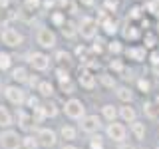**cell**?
Wrapping results in <instances>:
<instances>
[{"label": "cell", "mask_w": 159, "mask_h": 149, "mask_svg": "<svg viewBox=\"0 0 159 149\" xmlns=\"http://www.w3.org/2000/svg\"><path fill=\"white\" fill-rule=\"evenodd\" d=\"M38 145H40L38 139H34V137H30V135L22 139V147L24 149H38Z\"/></svg>", "instance_id": "cell-21"}, {"label": "cell", "mask_w": 159, "mask_h": 149, "mask_svg": "<svg viewBox=\"0 0 159 149\" xmlns=\"http://www.w3.org/2000/svg\"><path fill=\"white\" fill-rule=\"evenodd\" d=\"M107 137L113 139V141H123V139H125V127H123L121 123L111 121L107 125Z\"/></svg>", "instance_id": "cell-9"}, {"label": "cell", "mask_w": 159, "mask_h": 149, "mask_svg": "<svg viewBox=\"0 0 159 149\" xmlns=\"http://www.w3.org/2000/svg\"><path fill=\"white\" fill-rule=\"evenodd\" d=\"M89 147H92V149H103V145H102V139H99V135L92 139V143H89Z\"/></svg>", "instance_id": "cell-31"}, {"label": "cell", "mask_w": 159, "mask_h": 149, "mask_svg": "<svg viewBox=\"0 0 159 149\" xmlns=\"http://www.w3.org/2000/svg\"><path fill=\"white\" fill-rule=\"evenodd\" d=\"M116 115H117V111H116V107L113 106H103V117L107 119V121H113V119H116Z\"/></svg>", "instance_id": "cell-20"}, {"label": "cell", "mask_w": 159, "mask_h": 149, "mask_svg": "<svg viewBox=\"0 0 159 149\" xmlns=\"http://www.w3.org/2000/svg\"><path fill=\"white\" fill-rule=\"evenodd\" d=\"M62 30H64V36H68V38H74V36H76V28H74L72 22H70V24H64Z\"/></svg>", "instance_id": "cell-24"}, {"label": "cell", "mask_w": 159, "mask_h": 149, "mask_svg": "<svg viewBox=\"0 0 159 149\" xmlns=\"http://www.w3.org/2000/svg\"><path fill=\"white\" fill-rule=\"evenodd\" d=\"M58 79H60V84H62V86H64V84H70V76H68V72H66V70H58Z\"/></svg>", "instance_id": "cell-28"}, {"label": "cell", "mask_w": 159, "mask_h": 149, "mask_svg": "<svg viewBox=\"0 0 159 149\" xmlns=\"http://www.w3.org/2000/svg\"><path fill=\"white\" fill-rule=\"evenodd\" d=\"M36 40L42 48H54L56 46V34L50 28H40L38 34H36Z\"/></svg>", "instance_id": "cell-4"}, {"label": "cell", "mask_w": 159, "mask_h": 149, "mask_svg": "<svg viewBox=\"0 0 159 149\" xmlns=\"http://www.w3.org/2000/svg\"><path fill=\"white\" fill-rule=\"evenodd\" d=\"M56 58H58V62H68V60H70V56H68L66 52H58Z\"/></svg>", "instance_id": "cell-34"}, {"label": "cell", "mask_w": 159, "mask_h": 149, "mask_svg": "<svg viewBox=\"0 0 159 149\" xmlns=\"http://www.w3.org/2000/svg\"><path fill=\"white\" fill-rule=\"evenodd\" d=\"M102 82H103V86H106V88H113V86H116V79H113L111 76H107V74H103V76H102Z\"/></svg>", "instance_id": "cell-29"}, {"label": "cell", "mask_w": 159, "mask_h": 149, "mask_svg": "<svg viewBox=\"0 0 159 149\" xmlns=\"http://www.w3.org/2000/svg\"><path fill=\"white\" fill-rule=\"evenodd\" d=\"M8 4V0H0V6H6Z\"/></svg>", "instance_id": "cell-48"}, {"label": "cell", "mask_w": 159, "mask_h": 149, "mask_svg": "<svg viewBox=\"0 0 159 149\" xmlns=\"http://www.w3.org/2000/svg\"><path fill=\"white\" fill-rule=\"evenodd\" d=\"M60 135H62L64 139H68V141H72V139H76L78 131H76L74 127H70V125H64V127H62V131H60Z\"/></svg>", "instance_id": "cell-19"}, {"label": "cell", "mask_w": 159, "mask_h": 149, "mask_svg": "<svg viewBox=\"0 0 159 149\" xmlns=\"http://www.w3.org/2000/svg\"><path fill=\"white\" fill-rule=\"evenodd\" d=\"M0 145L4 149H22V137L18 135V131L6 129L0 133Z\"/></svg>", "instance_id": "cell-1"}, {"label": "cell", "mask_w": 159, "mask_h": 149, "mask_svg": "<svg viewBox=\"0 0 159 149\" xmlns=\"http://www.w3.org/2000/svg\"><path fill=\"white\" fill-rule=\"evenodd\" d=\"M147 10L153 16H159V0H149L147 2Z\"/></svg>", "instance_id": "cell-23"}, {"label": "cell", "mask_w": 159, "mask_h": 149, "mask_svg": "<svg viewBox=\"0 0 159 149\" xmlns=\"http://www.w3.org/2000/svg\"><path fill=\"white\" fill-rule=\"evenodd\" d=\"M44 107V113H46V115H50V117H54L58 113V109H56V106H54V103H46V106H42Z\"/></svg>", "instance_id": "cell-27"}, {"label": "cell", "mask_w": 159, "mask_h": 149, "mask_svg": "<svg viewBox=\"0 0 159 149\" xmlns=\"http://www.w3.org/2000/svg\"><path fill=\"white\" fill-rule=\"evenodd\" d=\"M64 111H66V115L70 119H84L86 117V107H84V103L80 99H70V102H66Z\"/></svg>", "instance_id": "cell-2"}, {"label": "cell", "mask_w": 159, "mask_h": 149, "mask_svg": "<svg viewBox=\"0 0 159 149\" xmlns=\"http://www.w3.org/2000/svg\"><path fill=\"white\" fill-rule=\"evenodd\" d=\"M131 131L137 139H143L145 137V123H139V121H133L131 123Z\"/></svg>", "instance_id": "cell-15"}, {"label": "cell", "mask_w": 159, "mask_h": 149, "mask_svg": "<svg viewBox=\"0 0 159 149\" xmlns=\"http://www.w3.org/2000/svg\"><path fill=\"white\" fill-rule=\"evenodd\" d=\"M80 84H82V88H86V89H93V86H96V78L92 76V72L84 70V72L80 74Z\"/></svg>", "instance_id": "cell-11"}, {"label": "cell", "mask_w": 159, "mask_h": 149, "mask_svg": "<svg viewBox=\"0 0 159 149\" xmlns=\"http://www.w3.org/2000/svg\"><path fill=\"white\" fill-rule=\"evenodd\" d=\"M18 123H20L22 129H30L32 123H34V117H30L26 111H18Z\"/></svg>", "instance_id": "cell-12"}, {"label": "cell", "mask_w": 159, "mask_h": 149, "mask_svg": "<svg viewBox=\"0 0 159 149\" xmlns=\"http://www.w3.org/2000/svg\"><path fill=\"white\" fill-rule=\"evenodd\" d=\"M30 64L34 66V70L44 72V70H48V66H50V58L46 56V54L34 52V54H30Z\"/></svg>", "instance_id": "cell-8"}, {"label": "cell", "mask_w": 159, "mask_h": 149, "mask_svg": "<svg viewBox=\"0 0 159 149\" xmlns=\"http://www.w3.org/2000/svg\"><path fill=\"white\" fill-rule=\"evenodd\" d=\"M0 68L2 70H8L10 68V56L4 52H0Z\"/></svg>", "instance_id": "cell-26"}, {"label": "cell", "mask_w": 159, "mask_h": 149, "mask_svg": "<svg viewBox=\"0 0 159 149\" xmlns=\"http://www.w3.org/2000/svg\"><path fill=\"white\" fill-rule=\"evenodd\" d=\"M111 70H116V72H121V70H123L121 62H119V60H113V62H111Z\"/></svg>", "instance_id": "cell-35"}, {"label": "cell", "mask_w": 159, "mask_h": 149, "mask_svg": "<svg viewBox=\"0 0 159 149\" xmlns=\"http://www.w3.org/2000/svg\"><path fill=\"white\" fill-rule=\"evenodd\" d=\"M0 89H2V79H0Z\"/></svg>", "instance_id": "cell-49"}, {"label": "cell", "mask_w": 159, "mask_h": 149, "mask_svg": "<svg viewBox=\"0 0 159 149\" xmlns=\"http://www.w3.org/2000/svg\"><path fill=\"white\" fill-rule=\"evenodd\" d=\"M119 115H121V119L123 121H135V109L133 107H129V106H125V107H121L119 109Z\"/></svg>", "instance_id": "cell-13"}, {"label": "cell", "mask_w": 159, "mask_h": 149, "mask_svg": "<svg viewBox=\"0 0 159 149\" xmlns=\"http://www.w3.org/2000/svg\"><path fill=\"white\" fill-rule=\"evenodd\" d=\"M109 50H111V52H119L121 46H119V42H111V44H109Z\"/></svg>", "instance_id": "cell-37"}, {"label": "cell", "mask_w": 159, "mask_h": 149, "mask_svg": "<svg viewBox=\"0 0 159 149\" xmlns=\"http://www.w3.org/2000/svg\"><path fill=\"white\" fill-rule=\"evenodd\" d=\"M8 125H12V115L8 113L6 107L0 106V127H8Z\"/></svg>", "instance_id": "cell-14"}, {"label": "cell", "mask_w": 159, "mask_h": 149, "mask_svg": "<svg viewBox=\"0 0 159 149\" xmlns=\"http://www.w3.org/2000/svg\"><path fill=\"white\" fill-rule=\"evenodd\" d=\"M131 16H133V18L139 16V8H133V10H131Z\"/></svg>", "instance_id": "cell-42"}, {"label": "cell", "mask_w": 159, "mask_h": 149, "mask_svg": "<svg viewBox=\"0 0 159 149\" xmlns=\"http://www.w3.org/2000/svg\"><path fill=\"white\" fill-rule=\"evenodd\" d=\"M103 28H106V32H107V34H116L117 24L113 22V20H103Z\"/></svg>", "instance_id": "cell-25"}, {"label": "cell", "mask_w": 159, "mask_h": 149, "mask_svg": "<svg viewBox=\"0 0 159 149\" xmlns=\"http://www.w3.org/2000/svg\"><path fill=\"white\" fill-rule=\"evenodd\" d=\"M106 4H107V6H109V8H116V2H113V0H107V2H106Z\"/></svg>", "instance_id": "cell-45"}, {"label": "cell", "mask_w": 159, "mask_h": 149, "mask_svg": "<svg viewBox=\"0 0 159 149\" xmlns=\"http://www.w3.org/2000/svg\"><path fill=\"white\" fill-rule=\"evenodd\" d=\"M96 32H98V24H96V20L93 18H84L82 20V24H80V34H82L84 38H93L96 36Z\"/></svg>", "instance_id": "cell-7"}, {"label": "cell", "mask_w": 159, "mask_h": 149, "mask_svg": "<svg viewBox=\"0 0 159 149\" xmlns=\"http://www.w3.org/2000/svg\"><path fill=\"white\" fill-rule=\"evenodd\" d=\"M157 149H159V147H157Z\"/></svg>", "instance_id": "cell-51"}, {"label": "cell", "mask_w": 159, "mask_h": 149, "mask_svg": "<svg viewBox=\"0 0 159 149\" xmlns=\"http://www.w3.org/2000/svg\"><path fill=\"white\" fill-rule=\"evenodd\" d=\"M145 42H147V46H149V48H151V46H153V44H155V38H153V36H151V34H147V36H145Z\"/></svg>", "instance_id": "cell-39"}, {"label": "cell", "mask_w": 159, "mask_h": 149, "mask_svg": "<svg viewBox=\"0 0 159 149\" xmlns=\"http://www.w3.org/2000/svg\"><path fill=\"white\" fill-rule=\"evenodd\" d=\"M137 86H139V89H141V92H149V88H151L147 79H139V84H137Z\"/></svg>", "instance_id": "cell-32"}, {"label": "cell", "mask_w": 159, "mask_h": 149, "mask_svg": "<svg viewBox=\"0 0 159 149\" xmlns=\"http://www.w3.org/2000/svg\"><path fill=\"white\" fill-rule=\"evenodd\" d=\"M28 106L32 107V109H36V107H40V102H38V97H30V99H28Z\"/></svg>", "instance_id": "cell-33"}, {"label": "cell", "mask_w": 159, "mask_h": 149, "mask_svg": "<svg viewBox=\"0 0 159 149\" xmlns=\"http://www.w3.org/2000/svg\"><path fill=\"white\" fill-rule=\"evenodd\" d=\"M157 103H159V97H157Z\"/></svg>", "instance_id": "cell-50"}, {"label": "cell", "mask_w": 159, "mask_h": 149, "mask_svg": "<svg viewBox=\"0 0 159 149\" xmlns=\"http://www.w3.org/2000/svg\"><path fill=\"white\" fill-rule=\"evenodd\" d=\"M38 92L42 93L44 97H50L54 93V88H52V84L50 82H40V86H38Z\"/></svg>", "instance_id": "cell-18"}, {"label": "cell", "mask_w": 159, "mask_h": 149, "mask_svg": "<svg viewBox=\"0 0 159 149\" xmlns=\"http://www.w3.org/2000/svg\"><path fill=\"white\" fill-rule=\"evenodd\" d=\"M36 139H38V143H40L42 147H54V145H56V141H58L56 133H54L52 129H48V127L40 129L38 135H36Z\"/></svg>", "instance_id": "cell-6"}, {"label": "cell", "mask_w": 159, "mask_h": 149, "mask_svg": "<svg viewBox=\"0 0 159 149\" xmlns=\"http://www.w3.org/2000/svg\"><path fill=\"white\" fill-rule=\"evenodd\" d=\"M99 119L98 115H86L82 119V131H86V133H96L98 129H99Z\"/></svg>", "instance_id": "cell-10"}, {"label": "cell", "mask_w": 159, "mask_h": 149, "mask_svg": "<svg viewBox=\"0 0 159 149\" xmlns=\"http://www.w3.org/2000/svg\"><path fill=\"white\" fill-rule=\"evenodd\" d=\"M12 78L16 79V82H28V72H26V68H14L12 70Z\"/></svg>", "instance_id": "cell-16"}, {"label": "cell", "mask_w": 159, "mask_h": 149, "mask_svg": "<svg viewBox=\"0 0 159 149\" xmlns=\"http://www.w3.org/2000/svg\"><path fill=\"white\" fill-rule=\"evenodd\" d=\"M125 36L127 38H137V30H133V28L131 30H125Z\"/></svg>", "instance_id": "cell-38"}, {"label": "cell", "mask_w": 159, "mask_h": 149, "mask_svg": "<svg viewBox=\"0 0 159 149\" xmlns=\"http://www.w3.org/2000/svg\"><path fill=\"white\" fill-rule=\"evenodd\" d=\"M54 24H58V26L64 24V16H62V14H54Z\"/></svg>", "instance_id": "cell-36"}, {"label": "cell", "mask_w": 159, "mask_h": 149, "mask_svg": "<svg viewBox=\"0 0 159 149\" xmlns=\"http://www.w3.org/2000/svg\"><path fill=\"white\" fill-rule=\"evenodd\" d=\"M80 2H84L86 6H92V4H93V0H80Z\"/></svg>", "instance_id": "cell-44"}, {"label": "cell", "mask_w": 159, "mask_h": 149, "mask_svg": "<svg viewBox=\"0 0 159 149\" xmlns=\"http://www.w3.org/2000/svg\"><path fill=\"white\" fill-rule=\"evenodd\" d=\"M62 149H78V147H76V145H64Z\"/></svg>", "instance_id": "cell-46"}, {"label": "cell", "mask_w": 159, "mask_h": 149, "mask_svg": "<svg viewBox=\"0 0 159 149\" xmlns=\"http://www.w3.org/2000/svg\"><path fill=\"white\" fill-rule=\"evenodd\" d=\"M127 56L133 58V60H137V62H141V60L145 58V50H143V48H129Z\"/></svg>", "instance_id": "cell-17"}, {"label": "cell", "mask_w": 159, "mask_h": 149, "mask_svg": "<svg viewBox=\"0 0 159 149\" xmlns=\"http://www.w3.org/2000/svg\"><path fill=\"white\" fill-rule=\"evenodd\" d=\"M26 4H28L30 8H36L38 4H40V0H26Z\"/></svg>", "instance_id": "cell-40"}, {"label": "cell", "mask_w": 159, "mask_h": 149, "mask_svg": "<svg viewBox=\"0 0 159 149\" xmlns=\"http://www.w3.org/2000/svg\"><path fill=\"white\" fill-rule=\"evenodd\" d=\"M4 93H6V99L10 103H14V106H22L24 102H26V93H24V89H20L16 86H8L4 89Z\"/></svg>", "instance_id": "cell-5"}, {"label": "cell", "mask_w": 159, "mask_h": 149, "mask_svg": "<svg viewBox=\"0 0 159 149\" xmlns=\"http://www.w3.org/2000/svg\"><path fill=\"white\" fill-rule=\"evenodd\" d=\"M121 149H137V147H133V145H121Z\"/></svg>", "instance_id": "cell-47"}, {"label": "cell", "mask_w": 159, "mask_h": 149, "mask_svg": "<svg viewBox=\"0 0 159 149\" xmlns=\"http://www.w3.org/2000/svg\"><path fill=\"white\" fill-rule=\"evenodd\" d=\"M28 84H30V86H40V82H38L36 76H34V78H28Z\"/></svg>", "instance_id": "cell-41"}, {"label": "cell", "mask_w": 159, "mask_h": 149, "mask_svg": "<svg viewBox=\"0 0 159 149\" xmlns=\"http://www.w3.org/2000/svg\"><path fill=\"white\" fill-rule=\"evenodd\" d=\"M56 4H58V6H66L68 0H56Z\"/></svg>", "instance_id": "cell-43"}, {"label": "cell", "mask_w": 159, "mask_h": 149, "mask_svg": "<svg viewBox=\"0 0 159 149\" xmlns=\"http://www.w3.org/2000/svg\"><path fill=\"white\" fill-rule=\"evenodd\" d=\"M0 40H2V44H4V46H8V48H16V46H20V44L24 42L22 34H20L18 30H14V28L2 30V34H0Z\"/></svg>", "instance_id": "cell-3"}, {"label": "cell", "mask_w": 159, "mask_h": 149, "mask_svg": "<svg viewBox=\"0 0 159 149\" xmlns=\"http://www.w3.org/2000/svg\"><path fill=\"white\" fill-rule=\"evenodd\" d=\"M117 97L121 99V102H131V92H129L127 88H117Z\"/></svg>", "instance_id": "cell-22"}, {"label": "cell", "mask_w": 159, "mask_h": 149, "mask_svg": "<svg viewBox=\"0 0 159 149\" xmlns=\"http://www.w3.org/2000/svg\"><path fill=\"white\" fill-rule=\"evenodd\" d=\"M143 109H145V113H147V115L151 117V119L157 115V111H155V106H153V103H145V106H143Z\"/></svg>", "instance_id": "cell-30"}]
</instances>
